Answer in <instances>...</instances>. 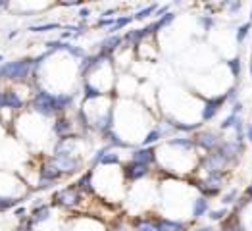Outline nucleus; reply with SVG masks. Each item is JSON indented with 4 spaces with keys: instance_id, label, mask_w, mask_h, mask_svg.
Instances as JSON below:
<instances>
[{
    "instance_id": "39448f33",
    "label": "nucleus",
    "mask_w": 252,
    "mask_h": 231,
    "mask_svg": "<svg viewBox=\"0 0 252 231\" xmlns=\"http://www.w3.org/2000/svg\"><path fill=\"white\" fill-rule=\"evenodd\" d=\"M210 198L208 197H204V195H200V197H196L194 200H192V206H190V216H192V220H200V218H204V216H208L210 214Z\"/></svg>"
},
{
    "instance_id": "6e6552de",
    "label": "nucleus",
    "mask_w": 252,
    "mask_h": 231,
    "mask_svg": "<svg viewBox=\"0 0 252 231\" xmlns=\"http://www.w3.org/2000/svg\"><path fill=\"white\" fill-rule=\"evenodd\" d=\"M56 198H58V202H62V204H65V206H73V204L79 202V193L73 189L63 191V193H60V195H56Z\"/></svg>"
},
{
    "instance_id": "2eb2a0df",
    "label": "nucleus",
    "mask_w": 252,
    "mask_h": 231,
    "mask_svg": "<svg viewBox=\"0 0 252 231\" xmlns=\"http://www.w3.org/2000/svg\"><path fill=\"white\" fill-rule=\"evenodd\" d=\"M200 23H202V27H204V31H210L212 27L216 25V20H214L212 16H206V18H200Z\"/></svg>"
},
{
    "instance_id": "423d86ee",
    "label": "nucleus",
    "mask_w": 252,
    "mask_h": 231,
    "mask_svg": "<svg viewBox=\"0 0 252 231\" xmlns=\"http://www.w3.org/2000/svg\"><path fill=\"white\" fill-rule=\"evenodd\" d=\"M148 173V164H143V162H131L129 166H126V175L129 179H141Z\"/></svg>"
},
{
    "instance_id": "f3484780",
    "label": "nucleus",
    "mask_w": 252,
    "mask_h": 231,
    "mask_svg": "<svg viewBox=\"0 0 252 231\" xmlns=\"http://www.w3.org/2000/svg\"><path fill=\"white\" fill-rule=\"evenodd\" d=\"M83 189H87V191H91V173L89 175H85V179H81V183H79Z\"/></svg>"
},
{
    "instance_id": "7ed1b4c3",
    "label": "nucleus",
    "mask_w": 252,
    "mask_h": 231,
    "mask_svg": "<svg viewBox=\"0 0 252 231\" xmlns=\"http://www.w3.org/2000/svg\"><path fill=\"white\" fill-rule=\"evenodd\" d=\"M223 135L220 131H214V129H200L198 135L194 137V143H196V148L204 150V152H212L223 143Z\"/></svg>"
},
{
    "instance_id": "dca6fc26",
    "label": "nucleus",
    "mask_w": 252,
    "mask_h": 231,
    "mask_svg": "<svg viewBox=\"0 0 252 231\" xmlns=\"http://www.w3.org/2000/svg\"><path fill=\"white\" fill-rule=\"evenodd\" d=\"M245 141L252 143V124H247V127H245Z\"/></svg>"
},
{
    "instance_id": "6ab92c4d",
    "label": "nucleus",
    "mask_w": 252,
    "mask_h": 231,
    "mask_svg": "<svg viewBox=\"0 0 252 231\" xmlns=\"http://www.w3.org/2000/svg\"><path fill=\"white\" fill-rule=\"evenodd\" d=\"M245 197H249V200L252 202V183L247 187V191H245Z\"/></svg>"
},
{
    "instance_id": "ddd939ff",
    "label": "nucleus",
    "mask_w": 252,
    "mask_h": 231,
    "mask_svg": "<svg viewBox=\"0 0 252 231\" xmlns=\"http://www.w3.org/2000/svg\"><path fill=\"white\" fill-rule=\"evenodd\" d=\"M160 139H162V131H160V129H152L147 135V139L143 141V145H152V143H156V141H160Z\"/></svg>"
},
{
    "instance_id": "f257e3e1",
    "label": "nucleus",
    "mask_w": 252,
    "mask_h": 231,
    "mask_svg": "<svg viewBox=\"0 0 252 231\" xmlns=\"http://www.w3.org/2000/svg\"><path fill=\"white\" fill-rule=\"evenodd\" d=\"M137 231H185L187 224L168 218H139L133 222Z\"/></svg>"
},
{
    "instance_id": "f03ea898",
    "label": "nucleus",
    "mask_w": 252,
    "mask_h": 231,
    "mask_svg": "<svg viewBox=\"0 0 252 231\" xmlns=\"http://www.w3.org/2000/svg\"><path fill=\"white\" fill-rule=\"evenodd\" d=\"M225 177H227V171H210V173H206V177L198 183L200 195H204L208 198L218 197L223 189V185H225Z\"/></svg>"
},
{
    "instance_id": "412c9836",
    "label": "nucleus",
    "mask_w": 252,
    "mask_h": 231,
    "mask_svg": "<svg viewBox=\"0 0 252 231\" xmlns=\"http://www.w3.org/2000/svg\"><path fill=\"white\" fill-rule=\"evenodd\" d=\"M251 77H252V58H251Z\"/></svg>"
},
{
    "instance_id": "9b49d317",
    "label": "nucleus",
    "mask_w": 252,
    "mask_h": 231,
    "mask_svg": "<svg viewBox=\"0 0 252 231\" xmlns=\"http://www.w3.org/2000/svg\"><path fill=\"white\" fill-rule=\"evenodd\" d=\"M225 66H227L229 73H231L235 79H239V77H241V73H243V62H241V58H239V56H235V58H231V60H227Z\"/></svg>"
},
{
    "instance_id": "0eeeda50",
    "label": "nucleus",
    "mask_w": 252,
    "mask_h": 231,
    "mask_svg": "<svg viewBox=\"0 0 252 231\" xmlns=\"http://www.w3.org/2000/svg\"><path fill=\"white\" fill-rule=\"evenodd\" d=\"M133 160L150 166V164L156 160V150H154V148H141V150H137V152L133 154Z\"/></svg>"
},
{
    "instance_id": "f8f14e48",
    "label": "nucleus",
    "mask_w": 252,
    "mask_h": 231,
    "mask_svg": "<svg viewBox=\"0 0 252 231\" xmlns=\"http://www.w3.org/2000/svg\"><path fill=\"white\" fill-rule=\"evenodd\" d=\"M229 214H231L229 206H221V208H218V210H210L208 218H210L214 224H221L223 220H227V216H229Z\"/></svg>"
},
{
    "instance_id": "a211bd4d",
    "label": "nucleus",
    "mask_w": 252,
    "mask_h": 231,
    "mask_svg": "<svg viewBox=\"0 0 252 231\" xmlns=\"http://www.w3.org/2000/svg\"><path fill=\"white\" fill-rule=\"evenodd\" d=\"M152 12H154V6H150V8H147V10L139 12V14H137V20H143V18H147L148 14H152Z\"/></svg>"
},
{
    "instance_id": "aec40b11",
    "label": "nucleus",
    "mask_w": 252,
    "mask_h": 231,
    "mask_svg": "<svg viewBox=\"0 0 252 231\" xmlns=\"http://www.w3.org/2000/svg\"><path fill=\"white\" fill-rule=\"evenodd\" d=\"M192 231H218V230H214L212 226H204V228H196V230H192Z\"/></svg>"
},
{
    "instance_id": "20e7f679",
    "label": "nucleus",
    "mask_w": 252,
    "mask_h": 231,
    "mask_svg": "<svg viewBox=\"0 0 252 231\" xmlns=\"http://www.w3.org/2000/svg\"><path fill=\"white\" fill-rule=\"evenodd\" d=\"M225 104H227V95L225 93L208 97L202 104V110H200V122H212Z\"/></svg>"
},
{
    "instance_id": "1a4fd4ad",
    "label": "nucleus",
    "mask_w": 252,
    "mask_h": 231,
    "mask_svg": "<svg viewBox=\"0 0 252 231\" xmlns=\"http://www.w3.org/2000/svg\"><path fill=\"white\" fill-rule=\"evenodd\" d=\"M241 198V193L237 187H231L229 191H225V193H221V206H235L237 204V200Z\"/></svg>"
},
{
    "instance_id": "9d476101",
    "label": "nucleus",
    "mask_w": 252,
    "mask_h": 231,
    "mask_svg": "<svg viewBox=\"0 0 252 231\" xmlns=\"http://www.w3.org/2000/svg\"><path fill=\"white\" fill-rule=\"evenodd\" d=\"M252 31V21L249 20L247 23H243V25H239L237 27V33H235V41L239 42V44H243V42L247 41V37L251 35Z\"/></svg>"
},
{
    "instance_id": "4be33fe9",
    "label": "nucleus",
    "mask_w": 252,
    "mask_h": 231,
    "mask_svg": "<svg viewBox=\"0 0 252 231\" xmlns=\"http://www.w3.org/2000/svg\"><path fill=\"white\" fill-rule=\"evenodd\" d=\"M251 21H252V12H251Z\"/></svg>"
},
{
    "instance_id": "4468645a",
    "label": "nucleus",
    "mask_w": 252,
    "mask_h": 231,
    "mask_svg": "<svg viewBox=\"0 0 252 231\" xmlns=\"http://www.w3.org/2000/svg\"><path fill=\"white\" fill-rule=\"evenodd\" d=\"M225 95H227V102H229V104H235V102L239 100V87H237V85H233Z\"/></svg>"
}]
</instances>
